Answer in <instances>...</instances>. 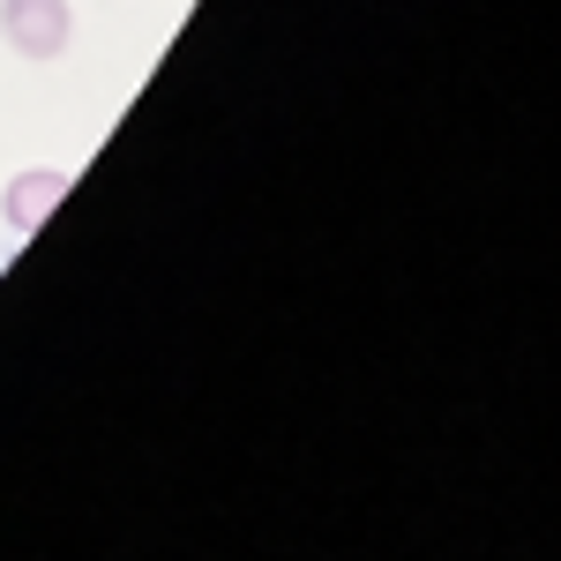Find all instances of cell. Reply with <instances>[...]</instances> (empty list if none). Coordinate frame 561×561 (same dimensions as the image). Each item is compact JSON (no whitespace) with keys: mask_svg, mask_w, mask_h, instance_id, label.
<instances>
[{"mask_svg":"<svg viewBox=\"0 0 561 561\" xmlns=\"http://www.w3.org/2000/svg\"><path fill=\"white\" fill-rule=\"evenodd\" d=\"M76 38V8L68 0H0V45L23 60H60Z\"/></svg>","mask_w":561,"mask_h":561,"instance_id":"1","label":"cell"},{"mask_svg":"<svg viewBox=\"0 0 561 561\" xmlns=\"http://www.w3.org/2000/svg\"><path fill=\"white\" fill-rule=\"evenodd\" d=\"M60 195H68V173H53V165H31V173L8 180V195H0V217H8V232H38L45 217L60 210Z\"/></svg>","mask_w":561,"mask_h":561,"instance_id":"2","label":"cell"}]
</instances>
